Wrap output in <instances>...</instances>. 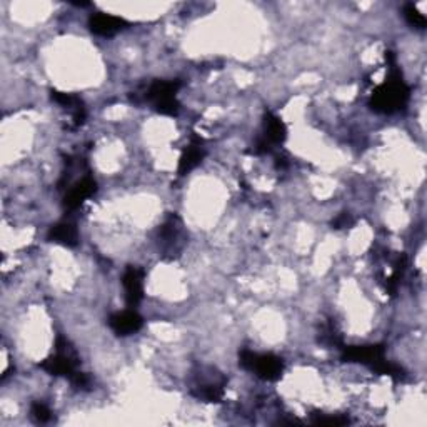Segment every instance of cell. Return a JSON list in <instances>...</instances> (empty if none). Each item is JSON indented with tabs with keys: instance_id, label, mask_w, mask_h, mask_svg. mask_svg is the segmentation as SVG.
<instances>
[{
	"instance_id": "8",
	"label": "cell",
	"mask_w": 427,
	"mask_h": 427,
	"mask_svg": "<svg viewBox=\"0 0 427 427\" xmlns=\"http://www.w3.org/2000/svg\"><path fill=\"white\" fill-rule=\"evenodd\" d=\"M344 359L351 362L369 364L376 369L384 361V347L382 346H364V347H349L344 351Z\"/></svg>"
},
{
	"instance_id": "10",
	"label": "cell",
	"mask_w": 427,
	"mask_h": 427,
	"mask_svg": "<svg viewBox=\"0 0 427 427\" xmlns=\"http://www.w3.org/2000/svg\"><path fill=\"white\" fill-rule=\"evenodd\" d=\"M48 239L56 242V244L75 247L79 244V232H77V227L70 224V222H59L48 232Z\"/></svg>"
},
{
	"instance_id": "5",
	"label": "cell",
	"mask_w": 427,
	"mask_h": 427,
	"mask_svg": "<svg viewBox=\"0 0 427 427\" xmlns=\"http://www.w3.org/2000/svg\"><path fill=\"white\" fill-rule=\"evenodd\" d=\"M89 27L95 36L102 37H112L115 33L122 31L124 27H127V22L124 19L110 16V14H94L89 19Z\"/></svg>"
},
{
	"instance_id": "6",
	"label": "cell",
	"mask_w": 427,
	"mask_h": 427,
	"mask_svg": "<svg viewBox=\"0 0 427 427\" xmlns=\"http://www.w3.org/2000/svg\"><path fill=\"white\" fill-rule=\"evenodd\" d=\"M122 284L127 304L130 307H135L144 297V270L137 269V267H129L122 278Z\"/></svg>"
},
{
	"instance_id": "7",
	"label": "cell",
	"mask_w": 427,
	"mask_h": 427,
	"mask_svg": "<svg viewBox=\"0 0 427 427\" xmlns=\"http://www.w3.org/2000/svg\"><path fill=\"white\" fill-rule=\"evenodd\" d=\"M144 320L135 310H122V312H115L109 319V326L117 336H129V334L137 332L142 327Z\"/></svg>"
},
{
	"instance_id": "15",
	"label": "cell",
	"mask_w": 427,
	"mask_h": 427,
	"mask_svg": "<svg viewBox=\"0 0 427 427\" xmlns=\"http://www.w3.org/2000/svg\"><path fill=\"white\" fill-rule=\"evenodd\" d=\"M32 416L36 417V421L38 422H48L52 417V412L43 402H36V404L32 406Z\"/></svg>"
},
{
	"instance_id": "3",
	"label": "cell",
	"mask_w": 427,
	"mask_h": 427,
	"mask_svg": "<svg viewBox=\"0 0 427 427\" xmlns=\"http://www.w3.org/2000/svg\"><path fill=\"white\" fill-rule=\"evenodd\" d=\"M179 87H181L179 82L155 80L145 92V99L154 105L159 114L176 115L179 112V102L176 97Z\"/></svg>"
},
{
	"instance_id": "17",
	"label": "cell",
	"mask_w": 427,
	"mask_h": 427,
	"mask_svg": "<svg viewBox=\"0 0 427 427\" xmlns=\"http://www.w3.org/2000/svg\"><path fill=\"white\" fill-rule=\"evenodd\" d=\"M354 224V219L351 217V214H342L339 219L334 221V226H336V229H342V227H349Z\"/></svg>"
},
{
	"instance_id": "16",
	"label": "cell",
	"mask_w": 427,
	"mask_h": 427,
	"mask_svg": "<svg viewBox=\"0 0 427 427\" xmlns=\"http://www.w3.org/2000/svg\"><path fill=\"white\" fill-rule=\"evenodd\" d=\"M315 424H327V426H344L347 424L349 419L347 417H317V419H314Z\"/></svg>"
},
{
	"instance_id": "11",
	"label": "cell",
	"mask_w": 427,
	"mask_h": 427,
	"mask_svg": "<svg viewBox=\"0 0 427 427\" xmlns=\"http://www.w3.org/2000/svg\"><path fill=\"white\" fill-rule=\"evenodd\" d=\"M201 144H202V140L196 139L186 150H184L181 162H179V174H181V176H184V174H187V172H191L192 169H196L199 164L202 162V159H204V155H206V152H204Z\"/></svg>"
},
{
	"instance_id": "1",
	"label": "cell",
	"mask_w": 427,
	"mask_h": 427,
	"mask_svg": "<svg viewBox=\"0 0 427 427\" xmlns=\"http://www.w3.org/2000/svg\"><path fill=\"white\" fill-rule=\"evenodd\" d=\"M391 69L389 79H386L384 84L377 87L371 97V107L381 114H394L409 100V87L404 84L394 64Z\"/></svg>"
},
{
	"instance_id": "2",
	"label": "cell",
	"mask_w": 427,
	"mask_h": 427,
	"mask_svg": "<svg viewBox=\"0 0 427 427\" xmlns=\"http://www.w3.org/2000/svg\"><path fill=\"white\" fill-rule=\"evenodd\" d=\"M241 366L264 381H278L284 371V362L280 357L274 354H257L252 351L241 354Z\"/></svg>"
},
{
	"instance_id": "12",
	"label": "cell",
	"mask_w": 427,
	"mask_h": 427,
	"mask_svg": "<svg viewBox=\"0 0 427 427\" xmlns=\"http://www.w3.org/2000/svg\"><path fill=\"white\" fill-rule=\"evenodd\" d=\"M265 127V140H269L270 144H280L284 142L288 137V127L279 117H275L274 114H265L264 120Z\"/></svg>"
},
{
	"instance_id": "4",
	"label": "cell",
	"mask_w": 427,
	"mask_h": 427,
	"mask_svg": "<svg viewBox=\"0 0 427 427\" xmlns=\"http://www.w3.org/2000/svg\"><path fill=\"white\" fill-rule=\"evenodd\" d=\"M42 369L52 376H65L72 379L77 372V357L70 347H67L65 339H57L56 356L46 359L42 362Z\"/></svg>"
},
{
	"instance_id": "14",
	"label": "cell",
	"mask_w": 427,
	"mask_h": 427,
	"mask_svg": "<svg viewBox=\"0 0 427 427\" xmlns=\"http://www.w3.org/2000/svg\"><path fill=\"white\" fill-rule=\"evenodd\" d=\"M404 16L407 19V22L411 23L412 27H417V28H424L426 27V17L422 16V14L417 11V9L412 6V4H407V6L404 7Z\"/></svg>"
},
{
	"instance_id": "13",
	"label": "cell",
	"mask_w": 427,
	"mask_h": 427,
	"mask_svg": "<svg viewBox=\"0 0 427 427\" xmlns=\"http://www.w3.org/2000/svg\"><path fill=\"white\" fill-rule=\"evenodd\" d=\"M52 99L56 100L57 104H60V105H64V107H69V109H72V112H75V110H79L80 107H84V104H82V100L79 99V97L65 94V92L53 90L52 92Z\"/></svg>"
},
{
	"instance_id": "9",
	"label": "cell",
	"mask_w": 427,
	"mask_h": 427,
	"mask_svg": "<svg viewBox=\"0 0 427 427\" xmlns=\"http://www.w3.org/2000/svg\"><path fill=\"white\" fill-rule=\"evenodd\" d=\"M95 191H97V184L94 179L84 177L82 181L77 182L74 187H70V191L65 194L64 206L67 209H77L82 202L85 201V199L94 196Z\"/></svg>"
}]
</instances>
